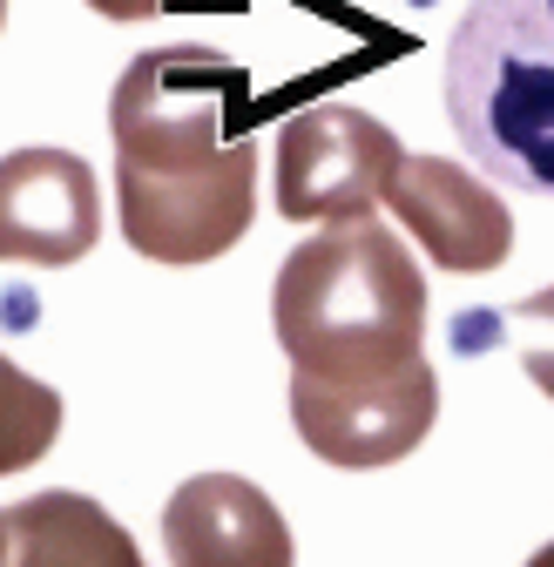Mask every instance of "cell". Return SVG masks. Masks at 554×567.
I'll use <instances>...</instances> for the list:
<instances>
[{
  "label": "cell",
  "mask_w": 554,
  "mask_h": 567,
  "mask_svg": "<svg viewBox=\"0 0 554 567\" xmlns=\"http://www.w3.org/2000/svg\"><path fill=\"white\" fill-rule=\"evenodd\" d=\"M433 412H440V379H433L427 359L392 372V379H366V385L291 372V425H298V440L325 466H345V473L406 460L433 433Z\"/></svg>",
  "instance_id": "obj_5"
},
{
  "label": "cell",
  "mask_w": 554,
  "mask_h": 567,
  "mask_svg": "<svg viewBox=\"0 0 554 567\" xmlns=\"http://www.w3.org/2000/svg\"><path fill=\"white\" fill-rule=\"evenodd\" d=\"M8 567H150V560L109 507H95L89 493L48 486L34 501L8 507Z\"/></svg>",
  "instance_id": "obj_9"
},
{
  "label": "cell",
  "mask_w": 554,
  "mask_h": 567,
  "mask_svg": "<svg viewBox=\"0 0 554 567\" xmlns=\"http://www.w3.org/2000/svg\"><path fill=\"white\" fill-rule=\"evenodd\" d=\"M89 8H95L102 21H150L163 0H89Z\"/></svg>",
  "instance_id": "obj_12"
},
{
  "label": "cell",
  "mask_w": 554,
  "mask_h": 567,
  "mask_svg": "<svg viewBox=\"0 0 554 567\" xmlns=\"http://www.w3.org/2000/svg\"><path fill=\"white\" fill-rule=\"evenodd\" d=\"M170 567H291V527L270 493L237 473H196L163 507Z\"/></svg>",
  "instance_id": "obj_8"
},
{
  "label": "cell",
  "mask_w": 554,
  "mask_h": 567,
  "mask_svg": "<svg viewBox=\"0 0 554 567\" xmlns=\"http://www.w3.org/2000/svg\"><path fill=\"white\" fill-rule=\"evenodd\" d=\"M102 237L95 169L68 150L0 156V264H82Z\"/></svg>",
  "instance_id": "obj_6"
},
{
  "label": "cell",
  "mask_w": 554,
  "mask_h": 567,
  "mask_svg": "<svg viewBox=\"0 0 554 567\" xmlns=\"http://www.w3.org/2000/svg\"><path fill=\"white\" fill-rule=\"evenodd\" d=\"M527 567H554V540H547V547H541V554H534Z\"/></svg>",
  "instance_id": "obj_13"
},
{
  "label": "cell",
  "mask_w": 554,
  "mask_h": 567,
  "mask_svg": "<svg viewBox=\"0 0 554 567\" xmlns=\"http://www.w3.org/2000/svg\"><path fill=\"white\" fill-rule=\"evenodd\" d=\"M399 163H406V150L379 115H366L352 102L305 109L277 128V217L359 224V217H372V203H386Z\"/></svg>",
  "instance_id": "obj_4"
},
{
  "label": "cell",
  "mask_w": 554,
  "mask_h": 567,
  "mask_svg": "<svg viewBox=\"0 0 554 567\" xmlns=\"http://www.w3.org/2000/svg\"><path fill=\"white\" fill-rule=\"evenodd\" d=\"M0 567H8V514H0Z\"/></svg>",
  "instance_id": "obj_14"
},
{
  "label": "cell",
  "mask_w": 554,
  "mask_h": 567,
  "mask_svg": "<svg viewBox=\"0 0 554 567\" xmlns=\"http://www.w3.org/2000/svg\"><path fill=\"white\" fill-rule=\"evenodd\" d=\"M0 21H8V0H0Z\"/></svg>",
  "instance_id": "obj_15"
},
{
  "label": "cell",
  "mask_w": 554,
  "mask_h": 567,
  "mask_svg": "<svg viewBox=\"0 0 554 567\" xmlns=\"http://www.w3.org/2000/svg\"><path fill=\"white\" fill-rule=\"evenodd\" d=\"M250 75L217 48H150L109 95L122 237L150 264H211L257 217V150L230 135Z\"/></svg>",
  "instance_id": "obj_1"
},
{
  "label": "cell",
  "mask_w": 554,
  "mask_h": 567,
  "mask_svg": "<svg viewBox=\"0 0 554 567\" xmlns=\"http://www.w3.org/2000/svg\"><path fill=\"white\" fill-rule=\"evenodd\" d=\"M386 209L440 270H501L514 250L507 203L447 156H406L386 189Z\"/></svg>",
  "instance_id": "obj_7"
},
{
  "label": "cell",
  "mask_w": 554,
  "mask_h": 567,
  "mask_svg": "<svg viewBox=\"0 0 554 567\" xmlns=\"http://www.w3.org/2000/svg\"><path fill=\"white\" fill-rule=\"evenodd\" d=\"M277 344L291 351V372L366 385L420 365L427 338V277L406 244L379 224H331L325 237L298 244L270 291Z\"/></svg>",
  "instance_id": "obj_2"
},
{
  "label": "cell",
  "mask_w": 554,
  "mask_h": 567,
  "mask_svg": "<svg viewBox=\"0 0 554 567\" xmlns=\"http://www.w3.org/2000/svg\"><path fill=\"white\" fill-rule=\"evenodd\" d=\"M54 440H61V392L21 372L14 359H0V480L48 460Z\"/></svg>",
  "instance_id": "obj_10"
},
{
  "label": "cell",
  "mask_w": 554,
  "mask_h": 567,
  "mask_svg": "<svg viewBox=\"0 0 554 567\" xmlns=\"http://www.w3.org/2000/svg\"><path fill=\"white\" fill-rule=\"evenodd\" d=\"M447 115L494 183L554 196V0H473L447 41Z\"/></svg>",
  "instance_id": "obj_3"
},
{
  "label": "cell",
  "mask_w": 554,
  "mask_h": 567,
  "mask_svg": "<svg viewBox=\"0 0 554 567\" xmlns=\"http://www.w3.org/2000/svg\"><path fill=\"white\" fill-rule=\"evenodd\" d=\"M494 331L521 351V372L554 399V284L521 298V305H507V311H466L453 324V338H494Z\"/></svg>",
  "instance_id": "obj_11"
}]
</instances>
